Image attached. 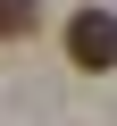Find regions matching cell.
I'll return each mask as SVG.
<instances>
[{"instance_id": "cell-1", "label": "cell", "mask_w": 117, "mask_h": 126, "mask_svg": "<svg viewBox=\"0 0 117 126\" xmlns=\"http://www.w3.org/2000/svg\"><path fill=\"white\" fill-rule=\"evenodd\" d=\"M67 59H75L84 76H109L117 67V17L109 9H75L67 17Z\"/></svg>"}, {"instance_id": "cell-2", "label": "cell", "mask_w": 117, "mask_h": 126, "mask_svg": "<svg viewBox=\"0 0 117 126\" xmlns=\"http://www.w3.org/2000/svg\"><path fill=\"white\" fill-rule=\"evenodd\" d=\"M42 25V0H0V50H9V42H25Z\"/></svg>"}]
</instances>
